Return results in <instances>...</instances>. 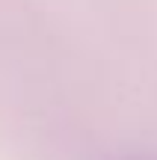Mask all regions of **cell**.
Here are the masks:
<instances>
[{
  "instance_id": "6da1fadb",
  "label": "cell",
  "mask_w": 157,
  "mask_h": 160,
  "mask_svg": "<svg viewBox=\"0 0 157 160\" xmlns=\"http://www.w3.org/2000/svg\"><path fill=\"white\" fill-rule=\"evenodd\" d=\"M128 160H145V157H128Z\"/></svg>"
}]
</instances>
